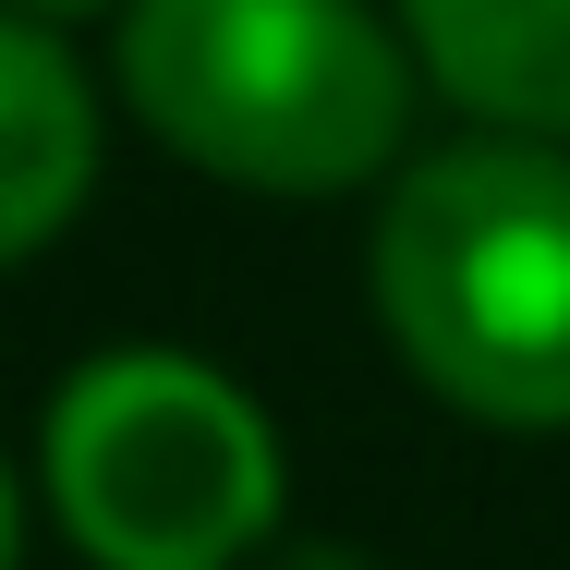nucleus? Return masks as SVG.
I'll list each match as a JSON object with an SVG mask.
<instances>
[{
    "label": "nucleus",
    "instance_id": "nucleus-1",
    "mask_svg": "<svg viewBox=\"0 0 570 570\" xmlns=\"http://www.w3.org/2000/svg\"><path fill=\"white\" fill-rule=\"evenodd\" d=\"M401 364L473 425H570V134L473 121L389 170L364 243Z\"/></svg>",
    "mask_w": 570,
    "mask_h": 570
},
{
    "label": "nucleus",
    "instance_id": "nucleus-2",
    "mask_svg": "<svg viewBox=\"0 0 570 570\" xmlns=\"http://www.w3.org/2000/svg\"><path fill=\"white\" fill-rule=\"evenodd\" d=\"M121 110L243 195H364L413 134V37L376 0H121Z\"/></svg>",
    "mask_w": 570,
    "mask_h": 570
},
{
    "label": "nucleus",
    "instance_id": "nucleus-3",
    "mask_svg": "<svg viewBox=\"0 0 570 570\" xmlns=\"http://www.w3.org/2000/svg\"><path fill=\"white\" fill-rule=\"evenodd\" d=\"M49 510L98 570H243L279 534V438L195 352H98L49 401Z\"/></svg>",
    "mask_w": 570,
    "mask_h": 570
},
{
    "label": "nucleus",
    "instance_id": "nucleus-4",
    "mask_svg": "<svg viewBox=\"0 0 570 570\" xmlns=\"http://www.w3.org/2000/svg\"><path fill=\"white\" fill-rule=\"evenodd\" d=\"M98 195V86L61 24L0 12V267L49 255Z\"/></svg>",
    "mask_w": 570,
    "mask_h": 570
},
{
    "label": "nucleus",
    "instance_id": "nucleus-5",
    "mask_svg": "<svg viewBox=\"0 0 570 570\" xmlns=\"http://www.w3.org/2000/svg\"><path fill=\"white\" fill-rule=\"evenodd\" d=\"M425 86L510 134H570V0H389Z\"/></svg>",
    "mask_w": 570,
    "mask_h": 570
},
{
    "label": "nucleus",
    "instance_id": "nucleus-6",
    "mask_svg": "<svg viewBox=\"0 0 570 570\" xmlns=\"http://www.w3.org/2000/svg\"><path fill=\"white\" fill-rule=\"evenodd\" d=\"M255 570H376L364 547H328V534H304V547H267Z\"/></svg>",
    "mask_w": 570,
    "mask_h": 570
},
{
    "label": "nucleus",
    "instance_id": "nucleus-7",
    "mask_svg": "<svg viewBox=\"0 0 570 570\" xmlns=\"http://www.w3.org/2000/svg\"><path fill=\"white\" fill-rule=\"evenodd\" d=\"M0 12H37V24H86V12H121V0H0Z\"/></svg>",
    "mask_w": 570,
    "mask_h": 570
},
{
    "label": "nucleus",
    "instance_id": "nucleus-8",
    "mask_svg": "<svg viewBox=\"0 0 570 570\" xmlns=\"http://www.w3.org/2000/svg\"><path fill=\"white\" fill-rule=\"evenodd\" d=\"M24 559V510H12V473H0V570Z\"/></svg>",
    "mask_w": 570,
    "mask_h": 570
}]
</instances>
